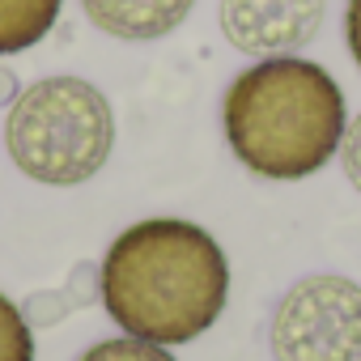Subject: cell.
I'll return each instance as SVG.
<instances>
[{
    "instance_id": "1",
    "label": "cell",
    "mask_w": 361,
    "mask_h": 361,
    "mask_svg": "<svg viewBox=\"0 0 361 361\" xmlns=\"http://www.w3.org/2000/svg\"><path fill=\"white\" fill-rule=\"evenodd\" d=\"M98 298L123 336L166 348L192 344L226 314L230 259L204 226L149 217L106 247Z\"/></svg>"
},
{
    "instance_id": "2",
    "label": "cell",
    "mask_w": 361,
    "mask_h": 361,
    "mask_svg": "<svg viewBox=\"0 0 361 361\" xmlns=\"http://www.w3.org/2000/svg\"><path fill=\"white\" fill-rule=\"evenodd\" d=\"M230 153L268 183L319 174L344 140L348 106L340 81L302 56H268L243 68L221 98Z\"/></svg>"
},
{
    "instance_id": "3",
    "label": "cell",
    "mask_w": 361,
    "mask_h": 361,
    "mask_svg": "<svg viewBox=\"0 0 361 361\" xmlns=\"http://www.w3.org/2000/svg\"><path fill=\"white\" fill-rule=\"evenodd\" d=\"M13 166L43 188H81L115 149V111L85 77H43L26 85L5 115Z\"/></svg>"
},
{
    "instance_id": "4",
    "label": "cell",
    "mask_w": 361,
    "mask_h": 361,
    "mask_svg": "<svg viewBox=\"0 0 361 361\" xmlns=\"http://www.w3.org/2000/svg\"><path fill=\"white\" fill-rule=\"evenodd\" d=\"M276 361H361V285L336 272L302 276L272 310Z\"/></svg>"
},
{
    "instance_id": "5",
    "label": "cell",
    "mask_w": 361,
    "mask_h": 361,
    "mask_svg": "<svg viewBox=\"0 0 361 361\" xmlns=\"http://www.w3.org/2000/svg\"><path fill=\"white\" fill-rule=\"evenodd\" d=\"M327 0H221L217 22L234 51L268 60L298 56L323 30Z\"/></svg>"
},
{
    "instance_id": "6",
    "label": "cell",
    "mask_w": 361,
    "mask_h": 361,
    "mask_svg": "<svg viewBox=\"0 0 361 361\" xmlns=\"http://www.w3.org/2000/svg\"><path fill=\"white\" fill-rule=\"evenodd\" d=\"M196 0H81V13L94 30L119 43H153L183 26Z\"/></svg>"
},
{
    "instance_id": "7",
    "label": "cell",
    "mask_w": 361,
    "mask_h": 361,
    "mask_svg": "<svg viewBox=\"0 0 361 361\" xmlns=\"http://www.w3.org/2000/svg\"><path fill=\"white\" fill-rule=\"evenodd\" d=\"M64 13V0H0V56L43 43Z\"/></svg>"
},
{
    "instance_id": "8",
    "label": "cell",
    "mask_w": 361,
    "mask_h": 361,
    "mask_svg": "<svg viewBox=\"0 0 361 361\" xmlns=\"http://www.w3.org/2000/svg\"><path fill=\"white\" fill-rule=\"evenodd\" d=\"M94 298H98V268H94V264H77V268H73V281H68L60 293H35V298L22 306V314H26L30 327H51V323L68 319L73 310L90 306Z\"/></svg>"
},
{
    "instance_id": "9",
    "label": "cell",
    "mask_w": 361,
    "mask_h": 361,
    "mask_svg": "<svg viewBox=\"0 0 361 361\" xmlns=\"http://www.w3.org/2000/svg\"><path fill=\"white\" fill-rule=\"evenodd\" d=\"M0 361H35V331L13 298L0 293Z\"/></svg>"
},
{
    "instance_id": "10",
    "label": "cell",
    "mask_w": 361,
    "mask_h": 361,
    "mask_svg": "<svg viewBox=\"0 0 361 361\" xmlns=\"http://www.w3.org/2000/svg\"><path fill=\"white\" fill-rule=\"evenodd\" d=\"M81 361H178L166 344H149L136 336H115V340H98L94 348L81 353Z\"/></svg>"
},
{
    "instance_id": "11",
    "label": "cell",
    "mask_w": 361,
    "mask_h": 361,
    "mask_svg": "<svg viewBox=\"0 0 361 361\" xmlns=\"http://www.w3.org/2000/svg\"><path fill=\"white\" fill-rule=\"evenodd\" d=\"M340 170H344L348 183L361 192V115H353L348 128H344V140H340Z\"/></svg>"
},
{
    "instance_id": "12",
    "label": "cell",
    "mask_w": 361,
    "mask_h": 361,
    "mask_svg": "<svg viewBox=\"0 0 361 361\" xmlns=\"http://www.w3.org/2000/svg\"><path fill=\"white\" fill-rule=\"evenodd\" d=\"M344 43H348L353 64L361 68V0H348L344 5Z\"/></svg>"
},
{
    "instance_id": "13",
    "label": "cell",
    "mask_w": 361,
    "mask_h": 361,
    "mask_svg": "<svg viewBox=\"0 0 361 361\" xmlns=\"http://www.w3.org/2000/svg\"><path fill=\"white\" fill-rule=\"evenodd\" d=\"M22 94V85H18V73L0 60V106H13V98Z\"/></svg>"
}]
</instances>
